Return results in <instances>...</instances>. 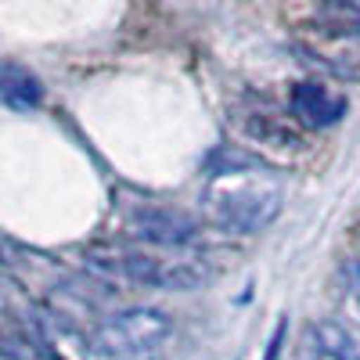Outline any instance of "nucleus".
<instances>
[{
    "label": "nucleus",
    "mask_w": 360,
    "mask_h": 360,
    "mask_svg": "<svg viewBox=\"0 0 360 360\" xmlns=\"http://www.w3.org/2000/svg\"><path fill=\"white\" fill-rule=\"evenodd\" d=\"M295 360H360V339L339 321H310L295 342Z\"/></svg>",
    "instance_id": "nucleus-7"
},
{
    "label": "nucleus",
    "mask_w": 360,
    "mask_h": 360,
    "mask_svg": "<svg viewBox=\"0 0 360 360\" xmlns=\"http://www.w3.org/2000/svg\"><path fill=\"white\" fill-rule=\"evenodd\" d=\"M130 234L141 238V242L155 245V249H188L195 238H198V224L180 213V209H162V205H144L130 213Z\"/></svg>",
    "instance_id": "nucleus-5"
},
{
    "label": "nucleus",
    "mask_w": 360,
    "mask_h": 360,
    "mask_svg": "<svg viewBox=\"0 0 360 360\" xmlns=\"http://www.w3.org/2000/svg\"><path fill=\"white\" fill-rule=\"evenodd\" d=\"M314 29L324 37H346L360 40V0H328L310 11Z\"/></svg>",
    "instance_id": "nucleus-11"
},
{
    "label": "nucleus",
    "mask_w": 360,
    "mask_h": 360,
    "mask_svg": "<svg viewBox=\"0 0 360 360\" xmlns=\"http://www.w3.org/2000/svg\"><path fill=\"white\" fill-rule=\"evenodd\" d=\"M299 54H303L310 65L324 69L328 76L360 83V40L317 33L314 40H303V44H299Z\"/></svg>",
    "instance_id": "nucleus-9"
},
{
    "label": "nucleus",
    "mask_w": 360,
    "mask_h": 360,
    "mask_svg": "<svg viewBox=\"0 0 360 360\" xmlns=\"http://www.w3.org/2000/svg\"><path fill=\"white\" fill-rule=\"evenodd\" d=\"M288 112L299 127L307 130H328L335 127L339 119L346 115V98L339 94V90L324 86V83H295L292 94H288Z\"/></svg>",
    "instance_id": "nucleus-6"
},
{
    "label": "nucleus",
    "mask_w": 360,
    "mask_h": 360,
    "mask_svg": "<svg viewBox=\"0 0 360 360\" xmlns=\"http://www.w3.org/2000/svg\"><path fill=\"white\" fill-rule=\"evenodd\" d=\"M256 169L213 176L205 191V209L213 224L234 234H256L270 227L281 213V188L266 176H252Z\"/></svg>",
    "instance_id": "nucleus-1"
},
{
    "label": "nucleus",
    "mask_w": 360,
    "mask_h": 360,
    "mask_svg": "<svg viewBox=\"0 0 360 360\" xmlns=\"http://www.w3.org/2000/svg\"><path fill=\"white\" fill-rule=\"evenodd\" d=\"M108 274L123 278L130 285L144 288H162V292H191L205 281V266L195 263L191 256H166L159 249H137V252H119L108 263Z\"/></svg>",
    "instance_id": "nucleus-3"
},
{
    "label": "nucleus",
    "mask_w": 360,
    "mask_h": 360,
    "mask_svg": "<svg viewBox=\"0 0 360 360\" xmlns=\"http://www.w3.org/2000/svg\"><path fill=\"white\" fill-rule=\"evenodd\" d=\"M44 360H86V339L76 332V324L62 310H44L25 324Z\"/></svg>",
    "instance_id": "nucleus-8"
},
{
    "label": "nucleus",
    "mask_w": 360,
    "mask_h": 360,
    "mask_svg": "<svg viewBox=\"0 0 360 360\" xmlns=\"http://www.w3.org/2000/svg\"><path fill=\"white\" fill-rule=\"evenodd\" d=\"M238 119V130L242 137L256 148H263L266 155H292V152H303L307 141L299 134V123L292 115H281L263 101H249V105H238L234 112Z\"/></svg>",
    "instance_id": "nucleus-4"
},
{
    "label": "nucleus",
    "mask_w": 360,
    "mask_h": 360,
    "mask_svg": "<svg viewBox=\"0 0 360 360\" xmlns=\"http://www.w3.org/2000/svg\"><path fill=\"white\" fill-rule=\"evenodd\" d=\"M349 285H353V299H356V307H360V259L349 263Z\"/></svg>",
    "instance_id": "nucleus-12"
},
{
    "label": "nucleus",
    "mask_w": 360,
    "mask_h": 360,
    "mask_svg": "<svg viewBox=\"0 0 360 360\" xmlns=\"http://www.w3.org/2000/svg\"><path fill=\"white\" fill-rule=\"evenodd\" d=\"M173 339V317L155 307H130L98 324L90 353L98 360H155Z\"/></svg>",
    "instance_id": "nucleus-2"
},
{
    "label": "nucleus",
    "mask_w": 360,
    "mask_h": 360,
    "mask_svg": "<svg viewBox=\"0 0 360 360\" xmlns=\"http://www.w3.org/2000/svg\"><path fill=\"white\" fill-rule=\"evenodd\" d=\"M40 98H44L40 79L29 69H22L18 62H4V69H0V101L11 112H29L40 105Z\"/></svg>",
    "instance_id": "nucleus-10"
}]
</instances>
